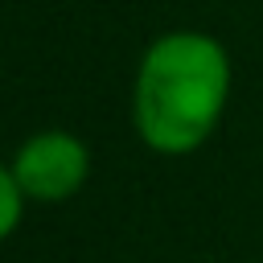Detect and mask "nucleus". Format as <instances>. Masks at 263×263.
<instances>
[{"label": "nucleus", "instance_id": "f257e3e1", "mask_svg": "<svg viewBox=\"0 0 263 263\" xmlns=\"http://www.w3.org/2000/svg\"><path fill=\"white\" fill-rule=\"evenodd\" d=\"M230 53L214 33L173 29L160 33L136 66L132 127L156 156L197 152L230 103Z\"/></svg>", "mask_w": 263, "mask_h": 263}, {"label": "nucleus", "instance_id": "f03ea898", "mask_svg": "<svg viewBox=\"0 0 263 263\" xmlns=\"http://www.w3.org/2000/svg\"><path fill=\"white\" fill-rule=\"evenodd\" d=\"M8 168L29 201L58 205V201H70L90 181V148L74 132L45 127V132H33L29 140H21Z\"/></svg>", "mask_w": 263, "mask_h": 263}, {"label": "nucleus", "instance_id": "7ed1b4c3", "mask_svg": "<svg viewBox=\"0 0 263 263\" xmlns=\"http://www.w3.org/2000/svg\"><path fill=\"white\" fill-rule=\"evenodd\" d=\"M25 205H29V197L21 193V185H16V177H12V168H8V164H0V242L21 226Z\"/></svg>", "mask_w": 263, "mask_h": 263}]
</instances>
